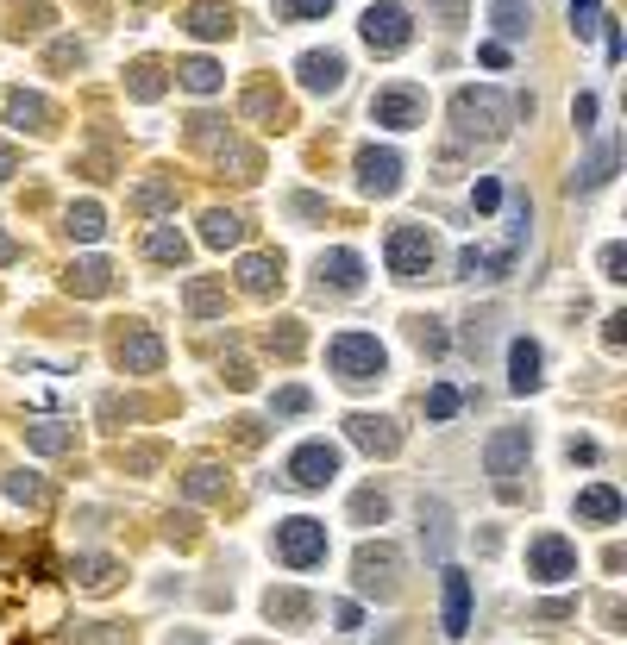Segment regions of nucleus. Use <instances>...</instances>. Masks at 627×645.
<instances>
[{"label":"nucleus","instance_id":"f257e3e1","mask_svg":"<svg viewBox=\"0 0 627 645\" xmlns=\"http://www.w3.org/2000/svg\"><path fill=\"white\" fill-rule=\"evenodd\" d=\"M515 113L533 119V101L521 94V101H508L502 88L477 82V88H458L452 94V132L464 138V145H496V138H508V126H515Z\"/></svg>","mask_w":627,"mask_h":645},{"label":"nucleus","instance_id":"f03ea898","mask_svg":"<svg viewBox=\"0 0 627 645\" xmlns=\"http://www.w3.org/2000/svg\"><path fill=\"white\" fill-rule=\"evenodd\" d=\"M527 226H533V207L527 201H508V226H502V245H464L458 251V276L464 282H490V276H508L515 270V257L527 245Z\"/></svg>","mask_w":627,"mask_h":645},{"label":"nucleus","instance_id":"7ed1b4c3","mask_svg":"<svg viewBox=\"0 0 627 645\" xmlns=\"http://www.w3.org/2000/svg\"><path fill=\"white\" fill-rule=\"evenodd\" d=\"M352 583H358V595H377V602H396L402 595V552L389 539H377V545H358V558H352Z\"/></svg>","mask_w":627,"mask_h":645},{"label":"nucleus","instance_id":"20e7f679","mask_svg":"<svg viewBox=\"0 0 627 645\" xmlns=\"http://www.w3.org/2000/svg\"><path fill=\"white\" fill-rule=\"evenodd\" d=\"M383 257H389V276L396 282H427L433 264H439V238L427 226H396L389 245H383Z\"/></svg>","mask_w":627,"mask_h":645},{"label":"nucleus","instance_id":"39448f33","mask_svg":"<svg viewBox=\"0 0 627 645\" xmlns=\"http://www.w3.org/2000/svg\"><path fill=\"white\" fill-rule=\"evenodd\" d=\"M527 451H533L527 426H502V433H496L490 445H483V470H490V483H496V495H502V501H515V495H521Z\"/></svg>","mask_w":627,"mask_h":645},{"label":"nucleus","instance_id":"423d86ee","mask_svg":"<svg viewBox=\"0 0 627 645\" xmlns=\"http://www.w3.org/2000/svg\"><path fill=\"white\" fill-rule=\"evenodd\" d=\"M327 364L339 382H352V389H364V382H377L383 364H389V351L370 339V332H339V339L327 345Z\"/></svg>","mask_w":627,"mask_h":645},{"label":"nucleus","instance_id":"0eeeda50","mask_svg":"<svg viewBox=\"0 0 627 645\" xmlns=\"http://www.w3.org/2000/svg\"><path fill=\"white\" fill-rule=\"evenodd\" d=\"M276 558H283L289 570H314L320 558H327V527H320L314 514L276 520Z\"/></svg>","mask_w":627,"mask_h":645},{"label":"nucleus","instance_id":"6e6552de","mask_svg":"<svg viewBox=\"0 0 627 645\" xmlns=\"http://www.w3.org/2000/svg\"><path fill=\"white\" fill-rule=\"evenodd\" d=\"M370 126H389V132H414L427 126V94L408 88V82H389L370 94Z\"/></svg>","mask_w":627,"mask_h":645},{"label":"nucleus","instance_id":"1a4fd4ad","mask_svg":"<svg viewBox=\"0 0 627 645\" xmlns=\"http://www.w3.org/2000/svg\"><path fill=\"white\" fill-rule=\"evenodd\" d=\"M358 32H364V44L377 57H396V51H408V38H414V19H408V7H396V0H383V7H370L364 19H358Z\"/></svg>","mask_w":627,"mask_h":645},{"label":"nucleus","instance_id":"9d476101","mask_svg":"<svg viewBox=\"0 0 627 645\" xmlns=\"http://www.w3.org/2000/svg\"><path fill=\"white\" fill-rule=\"evenodd\" d=\"M527 577H540V583H571L577 577V545L565 533H540L527 545Z\"/></svg>","mask_w":627,"mask_h":645},{"label":"nucleus","instance_id":"9b49d317","mask_svg":"<svg viewBox=\"0 0 627 645\" xmlns=\"http://www.w3.org/2000/svg\"><path fill=\"white\" fill-rule=\"evenodd\" d=\"M333 476H339V445L308 439V445L289 451V483H295V489H327Z\"/></svg>","mask_w":627,"mask_h":645},{"label":"nucleus","instance_id":"f8f14e48","mask_svg":"<svg viewBox=\"0 0 627 645\" xmlns=\"http://www.w3.org/2000/svg\"><path fill=\"white\" fill-rule=\"evenodd\" d=\"M182 32L201 38V44H220V38L239 32V13H232L226 0H189V7H182Z\"/></svg>","mask_w":627,"mask_h":645},{"label":"nucleus","instance_id":"ddd939ff","mask_svg":"<svg viewBox=\"0 0 627 645\" xmlns=\"http://www.w3.org/2000/svg\"><path fill=\"white\" fill-rule=\"evenodd\" d=\"M113 357H120L126 376H157L164 370V339H157L151 326H126V339L113 345Z\"/></svg>","mask_w":627,"mask_h":645},{"label":"nucleus","instance_id":"4468645a","mask_svg":"<svg viewBox=\"0 0 627 645\" xmlns=\"http://www.w3.org/2000/svg\"><path fill=\"white\" fill-rule=\"evenodd\" d=\"M345 439H352L358 451H370V458H396L402 451L396 420H383V414H345Z\"/></svg>","mask_w":627,"mask_h":645},{"label":"nucleus","instance_id":"2eb2a0df","mask_svg":"<svg viewBox=\"0 0 627 645\" xmlns=\"http://www.w3.org/2000/svg\"><path fill=\"white\" fill-rule=\"evenodd\" d=\"M358 188H364V195H396V188H402V157L364 145L358 151Z\"/></svg>","mask_w":627,"mask_h":645},{"label":"nucleus","instance_id":"dca6fc26","mask_svg":"<svg viewBox=\"0 0 627 645\" xmlns=\"http://www.w3.org/2000/svg\"><path fill=\"white\" fill-rule=\"evenodd\" d=\"M295 76L308 94H339L345 88V57L339 51H301L295 57Z\"/></svg>","mask_w":627,"mask_h":645},{"label":"nucleus","instance_id":"f3484780","mask_svg":"<svg viewBox=\"0 0 627 645\" xmlns=\"http://www.w3.org/2000/svg\"><path fill=\"white\" fill-rule=\"evenodd\" d=\"M615 163H621V145H615V138H596V151L577 163V176H571V195H596V188H609Z\"/></svg>","mask_w":627,"mask_h":645},{"label":"nucleus","instance_id":"a211bd4d","mask_svg":"<svg viewBox=\"0 0 627 645\" xmlns=\"http://www.w3.org/2000/svg\"><path fill=\"white\" fill-rule=\"evenodd\" d=\"M358 295L364 289V257L358 251H327L320 257V295Z\"/></svg>","mask_w":627,"mask_h":645},{"label":"nucleus","instance_id":"6ab92c4d","mask_svg":"<svg viewBox=\"0 0 627 645\" xmlns=\"http://www.w3.org/2000/svg\"><path fill=\"white\" fill-rule=\"evenodd\" d=\"M239 289L245 295H276V289H283V257H276V251H251V257H239Z\"/></svg>","mask_w":627,"mask_h":645},{"label":"nucleus","instance_id":"aec40b11","mask_svg":"<svg viewBox=\"0 0 627 645\" xmlns=\"http://www.w3.org/2000/svg\"><path fill=\"white\" fill-rule=\"evenodd\" d=\"M439 583H446V633L464 639V633H471V577H464L458 564H446V570H439Z\"/></svg>","mask_w":627,"mask_h":645},{"label":"nucleus","instance_id":"412c9836","mask_svg":"<svg viewBox=\"0 0 627 645\" xmlns=\"http://www.w3.org/2000/svg\"><path fill=\"white\" fill-rule=\"evenodd\" d=\"M508 389H515V395H533V389H540V345H533V339H515V345H508Z\"/></svg>","mask_w":627,"mask_h":645},{"label":"nucleus","instance_id":"4be33fe9","mask_svg":"<svg viewBox=\"0 0 627 645\" xmlns=\"http://www.w3.org/2000/svg\"><path fill=\"white\" fill-rule=\"evenodd\" d=\"M627 514V501L609 489V483H590L584 495H577V520H596V527H615V520Z\"/></svg>","mask_w":627,"mask_h":645},{"label":"nucleus","instance_id":"5701e85b","mask_svg":"<svg viewBox=\"0 0 627 645\" xmlns=\"http://www.w3.org/2000/svg\"><path fill=\"white\" fill-rule=\"evenodd\" d=\"M421 545L433 564H446V545H452V514L446 501H421Z\"/></svg>","mask_w":627,"mask_h":645},{"label":"nucleus","instance_id":"b1692460","mask_svg":"<svg viewBox=\"0 0 627 645\" xmlns=\"http://www.w3.org/2000/svg\"><path fill=\"white\" fill-rule=\"evenodd\" d=\"M201 245H214V251L245 245V220H239V213H226V207H207L201 213Z\"/></svg>","mask_w":627,"mask_h":645},{"label":"nucleus","instance_id":"393cba45","mask_svg":"<svg viewBox=\"0 0 627 645\" xmlns=\"http://www.w3.org/2000/svg\"><path fill=\"white\" fill-rule=\"evenodd\" d=\"M7 126H19V132H44V126H51V101H44V94L13 88V94H7Z\"/></svg>","mask_w":627,"mask_h":645},{"label":"nucleus","instance_id":"a878e982","mask_svg":"<svg viewBox=\"0 0 627 645\" xmlns=\"http://www.w3.org/2000/svg\"><path fill=\"white\" fill-rule=\"evenodd\" d=\"M63 282H69L76 295L95 301V295H107V289H113V264H101V257H76V264L63 270Z\"/></svg>","mask_w":627,"mask_h":645},{"label":"nucleus","instance_id":"bb28decb","mask_svg":"<svg viewBox=\"0 0 627 645\" xmlns=\"http://www.w3.org/2000/svg\"><path fill=\"white\" fill-rule=\"evenodd\" d=\"M264 614L283 620V627H301V620L314 614V595H301V589H270V595H264Z\"/></svg>","mask_w":627,"mask_h":645},{"label":"nucleus","instance_id":"cd10ccee","mask_svg":"<svg viewBox=\"0 0 627 645\" xmlns=\"http://www.w3.org/2000/svg\"><path fill=\"white\" fill-rule=\"evenodd\" d=\"M145 257L151 264H189V238H182L176 226H151L145 232Z\"/></svg>","mask_w":627,"mask_h":645},{"label":"nucleus","instance_id":"c85d7f7f","mask_svg":"<svg viewBox=\"0 0 627 645\" xmlns=\"http://www.w3.org/2000/svg\"><path fill=\"white\" fill-rule=\"evenodd\" d=\"M63 232H69V238H76V245H95V238L107 232V213H101L95 201H76V207H69V213H63Z\"/></svg>","mask_w":627,"mask_h":645},{"label":"nucleus","instance_id":"c756f323","mask_svg":"<svg viewBox=\"0 0 627 645\" xmlns=\"http://www.w3.org/2000/svg\"><path fill=\"white\" fill-rule=\"evenodd\" d=\"M490 26H496V38H502V44H508V38H527L533 7H527V0H496V7H490Z\"/></svg>","mask_w":627,"mask_h":645},{"label":"nucleus","instance_id":"7c9ffc66","mask_svg":"<svg viewBox=\"0 0 627 645\" xmlns=\"http://www.w3.org/2000/svg\"><path fill=\"white\" fill-rule=\"evenodd\" d=\"M182 307H189L195 320L220 314V307H226V282H207V276H195V282H189V295H182Z\"/></svg>","mask_w":627,"mask_h":645},{"label":"nucleus","instance_id":"2f4dec72","mask_svg":"<svg viewBox=\"0 0 627 645\" xmlns=\"http://www.w3.org/2000/svg\"><path fill=\"white\" fill-rule=\"evenodd\" d=\"M176 82L189 94H214L220 88V63L214 57H189V63H176Z\"/></svg>","mask_w":627,"mask_h":645},{"label":"nucleus","instance_id":"473e14b6","mask_svg":"<svg viewBox=\"0 0 627 645\" xmlns=\"http://www.w3.org/2000/svg\"><path fill=\"white\" fill-rule=\"evenodd\" d=\"M126 76H132V94H138V101H157V94L170 88V69H164V63H151V57H145V63H132Z\"/></svg>","mask_w":627,"mask_h":645},{"label":"nucleus","instance_id":"72a5a7b5","mask_svg":"<svg viewBox=\"0 0 627 645\" xmlns=\"http://www.w3.org/2000/svg\"><path fill=\"white\" fill-rule=\"evenodd\" d=\"M164 207H176V182H170V176H151V182L132 195V213H164Z\"/></svg>","mask_w":627,"mask_h":645},{"label":"nucleus","instance_id":"f704fd0d","mask_svg":"<svg viewBox=\"0 0 627 645\" xmlns=\"http://www.w3.org/2000/svg\"><path fill=\"white\" fill-rule=\"evenodd\" d=\"M26 445L51 458V451H69V445H76V433H69V426H57V420H38V426H26Z\"/></svg>","mask_w":627,"mask_h":645},{"label":"nucleus","instance_id":"c9c22d12","mask_svg":"<svg viewBox=\"0 0 627 645\" xmlns=\"http://www.w3.org/2000/svg\"><path fill=\"white\" fill-rule=\"evenodd\" d=\"M182 489H189L195 501H214V495L226 489V470H220V464H195L189 476H182Z\"/></svg>","mask_w":627,"mask_h":645},{"label":"nucleus","instance_id":"e433bc0d","mask_svg":"<svg viewBox=\"0 0 627 645\" xmlns=\"http://www.w3.org/2000/svg\"><path fill=\"white\" fill-rule=\"evenodd\" d=\"M76 577H82V589H113V583H120V564H113V558H76Z\"/></svg>","mask_w":627,"mask_h":645},{"label":"nucleus","instance_id":"4c0bfd02","mask_svg":"<svg viewBox=\"0 0 627 645\" xmlns=\"http://www.w3.org/2000/svg\"><path fill=\"white\" fill-rule=\"evenodd\" d=\"M458 408H464V395L452 389V382H433L427 389V420H458Z\"/></svg>","mask_w":627,"mask_h":645},{"label":"nucleus","instance_id":"58836bf2","mask_svg":"<svg viewBox=\"0 0 627 645\" xmlns=\"http://www.w3.org/2000/svg\"><path fill=\"white\" fill-rule=\"evenodd\" d=\"M571 7V32L577 38H596L602 32V0H565Z\"/></svg>","mask_w":627,"mask_h":645},{"label":"nucleus","instance_id":"ea45409f","mask_svg":"<svg viewBox=\"0 0 627 645\" xmlns=\"http://www.w3.org/2000/svg\"><path fill=\"white\" fill-rule=\"evenodd\" d=\"M264 345H270L276 357H295V351H301V326H295V320H276V326L264 332Z\"/></svg>","mask_w":627,"mask_h":645},{"label":"nucleus","instance_id":"a19ab883","mask_svg":"<svg viewBox=\"0 0 627 645\" xmlns=\"http://www.w3.org/2000/svg\"><path fill=\"white\" fill-rule=\"evenodd\" d=\"M7 495L26 501V508H38V501H44V483H38L32 470H13V476H7Z\"/></svg>","mask_w":627,"mask_h":645},{"label":"nucleus","instance_id":"79ce46f5","mask_svg":"<svg viewBox=\"0 0 627 645\" xmlns=\"http://www.w3.org/2000/svg\"><path fill=\"white\" fill-rule=\"evenodd\" d=\"M245 113H258V119H289V107L276 101L270 88H251V94H245Z\"/></svg>","mask_w":627,"mask_h":645},{"label":"nucleus","instance_id":"37998d69","mask_svg":"<svg viewBox=\"0 0 627 645\" xmlns=\"http://www.w3.org/2000/svg\"><path fill=\"white\" fill-rule=\"evenodd\" d=\"M502 207V182L496 176H477V188H471V213H496Z\"/></svg>","mask_w":627,"mask_h":645},{"label":"nucleus","instance_id":"c03bdc74","mask_svg":"<svg viewBox=\"0 0 627 645\" xmlns=\"http://www.w3.org/2000/svg\"><path fill=\"white\" fill-rule=\"evenodd\" d=\"M314 408V395L301 389V382H289V389H276V414H308Z\"/></svg>","mask_w":627,"mask_h":645},{"label":"nucleus","instance_id":"a18cd8bd","mask_svg":"<svg viewBox=\"0 0 627 645\" xmlns=\"http://www.w3.org/2000/svg\"><path fill=\"white\" fill-rule=\"evenodd\" d=\"M414 326V345L421 351H446V332H439V320H408Z\"/></svg>","mask_w":627,"mask_h":645},{"label":"nucleus","instance_id":"49530a36","mask_svg":"<svg viewBox=\"0 0 627 645\" xmlns=\"http://www.w3.org/2000/svg\"><path fill=\"white\" fill-rule=\"evenodd\" d=\"M602 276H609V282H627V251H621V245H602Z\"/></svg>","mask_w":627,"mask_h":645},{"label":"nucleus","instance_id":"de8ad7c7","mask_svg":"<svg viewBox=\"0 0 627 645\" xmlns=\"http://www.w3.org/2000/svg\"><path fill=\"white\" fill-rule=\"evenodd\" d=\"M571 126H577V132L596 126V94H577V101H571Z\"/></svg>","mask_w":627,"mask_h":645},{"label":"nucleus","instance_id":"09e8293b","mask_svg":"<svg viewBox=\"0 0 627 645\" xmlns=\"http://www.w3.org/2000/svg\"><path fill=\"white\" fill-rule=\"evenodd\" d=\"M283 13L289 19H320V13H333V0H283Z\"/></svg>","mask_w":627,"mask_h":645},{"label":"nucleus","instance_id":"8fccbe9b","mask_svg":"<svg viewBox=\"0 0 627 645\" xmlns=\"http://www.w3.org/2000/svg\"><path fill=\"white\" fill-rule=\"evenodd\" d=\"M602 345H609V351L627 345V314H609V320H602Z\"/></svg>","mask_w":627,"mask_h":645},{"label":"nucleus","instance_id":"3c124183","mask_svg":"<svg viewBox=\"0 0 627 645\" xmlns=\"http://www.w3.org/2000/svg\"><path fill=\"white\" fill-rule=\"evenodd\" d=\"M352 514H358V520H383V514H389V501H383V495H358V501H352Z\"/></svg>","mask_w":627,"mask_h":645},{"label":"nucleus","instance_id":"603ef678","mask_svg":"<svg viewBox=\"0 0 627 645\" xmlns=\"http://www.w3.org/2000/svg\"><path fill=\"white\" fill-rule=\"evenodd\" d=\"M433 13L446 19V26H464V13H471V0H433Z\"/></svg>","mask_w":627,"mask_h":645},{"label":"nucleus","instance_id":"864d4df0","mask_svg":"<svg viewBox=\"0 0 627 645\" xmlns=\"http://www.w3.org/2000/svg\"><path fill=\"white\" fill-rule=\"evenodd\" d=\"M333 620H339L345 633H358V627H364V608H358V602H339V608H333Z\"/></svg>","mask_w":627,"mask_h":645},{"label":"nucleus","instance_id":"5fc2aeb1","mask_svg":"<svg viewBox=\"0 0 627 645\" xmlns=\"http://www.w3.org/2000/svg\"><path fill=\"white\" fill-rule=\"evenodd\" d=\"M226 382H232V389H251L258 376H251V364H245V357H232V364H226Z\"/></svg>","mask_w":627,"mask_h":645},{"label":"nucleus","instance_id":"6e6d98bb","mask_svg":"<svg viewBox=\"0 0 627 645\" xmlns=\"http://www.w3.org/2000/svg\"><path fill=\"white\" fill-rule=\"evenodd\" d=\"M7 176H19V151H13V145H0V182H7Z\"/></svg>","mask_w":627,"mask_h":645},{"label":"nucleus","instance_id":"4d7b16f0","mask_svg":"<svg viewBox=\"0 0 627 645\" xmlns=\"http://www.w3.org/2000/svg\"><path fill=\"white\" fill-rule=\"evenodd\" d=\"M571 464H596V445L590 439H571Z\"/></svg>","mask_w":627,"mask_h":645},{"label":"nucleus","instance_id":"13d9d810","mask_svg":"<svg viewBox=\"0 0 627 645\" xmlns=\"http://www.w3.org/2000/svg\"><path fill=\"white\" fill-rule=\"evenodd\" d=\"M295 213H308V220H320V213H327V201H314V195H295Z\"/></svg>","mask_w":627,"mask_h":645},{"label":"nucleus","instance_id":"bf43d9fd","mask_svg":"<svg viewBox=\"0 0 627 645\" xmlns=\"http://www.w3.org/2000/svg\"><path fill=\"white\" fill-rule=\"evenodd\" d=\"M13 257H19V245H13V238H0V264H13Z\"/></svg>","mask_w":627,"mask_h":645},{"label":"nucleus","instance_id":"052dcab7","mask_svg":"<svg viewBox=\"0 0 627 645\" xmlns=\"http://www.w3.org/2000/svg\"><path fill=\"white\" fill-rule=\"evenodd\" d=\"M170 645H207V639H201V633H182V639H170Z\"/></svg>","mask_w":627,"mask_h":645},{"label":"nucleus","instance_id":"680f3d73","mask_svg":"<svg viewBox=\"0 0 627 645\" xmlns=\"http://www.w3.org/2000/svg\"><path fill=\"white\" fill-rule=\"evenodd\" d=\"M251 645H264V639H251Z\"/></svg>","mask_w":627,"mask_h":645}]
</instances>
